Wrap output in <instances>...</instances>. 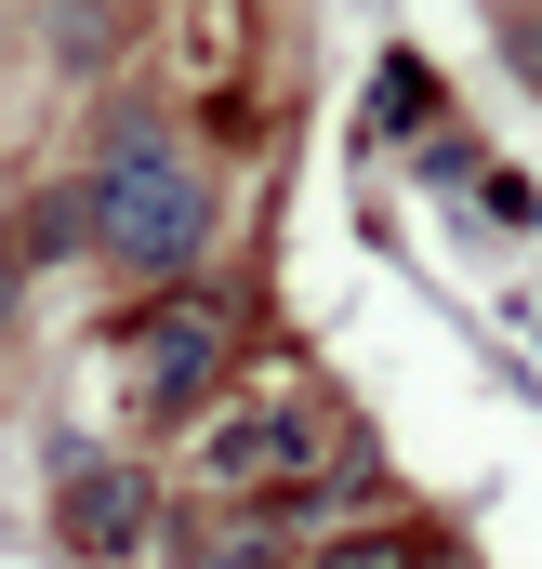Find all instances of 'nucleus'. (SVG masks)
I'll return each instance as SVG.
<instances>
[{"instance_id":"39448f33","label":"nucleus","mask_w":542,"mask_h":569,"mask_svg":"<svg viewBox=\"0 0 542 569\" xmlns=\"http://www.w3.org/2000/svg\"><path fill=\"white\" fill-rule=\"evenodd\" d=\"M93 239V186H53V199H27L13 226H0V266H53V252H80Z\"/></svg>"},{"instance_id":"6e6552de","label":"nucleus","mask_w":542,"mask_h":569,"mask_svg":"<svg viewBox=\"0 0 542 569\" xmlns=\"http://www.w3.org/2000/svg\"><path fill=\"white\" fill-rule=\"evenodd\" d=\"M0 331H13V266H0Z\"/></svg>"},{"instance_id":"f257e3e1","label":"nucleus","mask_w":542,"mask_h":569,"mask_svg":"<svg viewBox=\"0 0 542 569\" xmlns=\"http://www.w3.org/2000/svg\"><path fill=\"white\" fill-rule=\"evenodd\" d=\"M93 252H120L145 279H185V266L212 252V186H199L159 133H120L107 186H93Z\"/></svg>"},{"instance_id":"20e7f679","label":"nucleus","mask_w":542,"mask_h":569,"mask_svg":"<svg viewBox=\"0 0 542 569\" xmlns=\"http://www.w3.org/2000/svg\"><path fill=\"white\" fill-rule=\"evenodd\" d=\"M53 530H67L80 557H133L145 530H159V490H145L133 463H67V490H53Z\"/></svg>"},{"instance_id":"f03ea898","label":"nucleus","mask_w":542,"mask_h":569,"mask_svg":"<svg viewBox=\"0 0 542 569\" xmlns=\"http://www.w3.org/2000/svg\"><path fill=\"white\" fill-rule=\"evenodd\" d=\"M120 371H133L145 411H199L225 371H239V305L225 291H159V305H133V331H120Z\"/></svg>"},{"instance_id":"423d86ee","label":"nucleus","mask_w":542,"mask_h":569,"mask_svg":"<svg viewBox=\"0 0 542 569\" xmlns=\"http://www.w3.org/2000/svg\"><path fill=\"white\" fill-rule=\"evenodd\" d=\"M304 569H463V557H436V543H410V530H358V543H318Z\"/></svg>"},{"instance_id":"0eeeda50","label":"nucleus","mask_w":542,"mask_h":569,"mask_svg":"<svg viewBox=\"0 0 542 569\" xmlns=\"http://www.w3.org/2000/svg\"><path fill=\"white\" fill-rule=\"evenodd\" d=\"M199 569H265V543H252V530H212V543H199Z\"/></svg>"},{"instance_id":"7ed1b4c3","label":"nucleus","mask_w":542,"mask_h":569,"mask_svg":"<svg viewBox=\"0 0 542 569\" xmlns=\"http://www.w3.org/2000/svg\"><path fill=\"white\" fill-rule=\"evenodd\" d=\"M331 463V437L304 398H239V411H212L199 425V477L212 490H291V477H318Z\"/></svg>"}]
</instances>
